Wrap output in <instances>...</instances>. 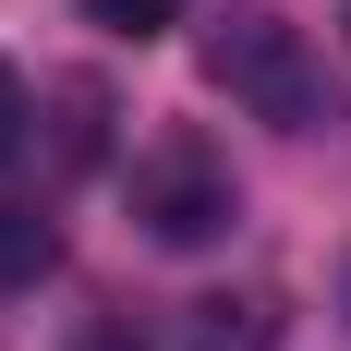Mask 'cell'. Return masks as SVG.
Listing matches in <instances>:
<instances>
[{
	"instance_id": "1",
	"label": "cell",
	"mask_w": 351,
	"mask_h": 351,
	"mask_svg": "<svg viewBox=\"0 0 351 351\" xmlns=\"http://www.w3.org/2000/svg\"><path fill=\"white\" fill-rule=\"evenodd\" d=\"M206 85L243 97L254 121H279V134H327V121H339L327 61L279 25V12H230V25H206Z\"/></svg>"
},
{
	"instance_id": "2",
	"label": "cell",
	"mask_w": 351,
	"mask_h": 351,
	"mask_svg": "<svg viewBox=\"0 0 351 351\" xmlns=\"http://www.w3.org/2000/svg\"><path fill=\"white\" fill-rule=\"evenodd\" d=\"M134 218L170 254H194V243H218V230L243 218V182H230V158H218L206 134H158L134 158Z\"/></svg>"
},
{
	"instance_id": "3",
	"label": "cell",
	"mask_w": 351,
	"mask_h": 351,
	"mask_svg": "<svg viewBox=\"0 0 351 351\" xmlns=\"http://www.w3.org/2000/svg\"><path fill=\"white\" fill-rule=\"evenodd\" d=\"M49 109H61V121H49V134H61V170H97L109 158V85L73 73V85H49Z\"/></svg>"
},
{
	"instance_id": "4",
	"label": "cell",
	"mask_w": 351,
	"mask_h": 351,
	"mask_svg": "<svg viewBox=\"0 0 351 351\" xmlns=\"http://www.w3.org/2000/svg\"><path fill=\"white\" fill-rule=\"evenodd\" d=\"M49 267H61V218H36V206L0 194V291H36Z\"/></svg>"
},
{
	"instance_id": "5",
	"label": "cell",
	"mask_w": 351,
	"mask_h": 351,
	"mask_svg": "<svg viewBox=\"0 0 351 351\" xmlns=\"http://www.w3.org/2000/svg\"><path fill=\"white\" fill-rule=\"evenodd\" d=\"M267 339H279V315H267L254 291L243 303H194V351H267Z\"/></svg>"
},
{
	"instance_id": "6",
	"label": "cell",
	"mask_w": 351,
	"mask_h": 351,
	"mask_svg": "<svg viewBox=\"0 0 351 351\" xmlns=\"http://www.w3.org/2000/svg\"><path fill=\"white\" fill-rule=\"evenodd\" d=\"M85 25H97V36H134V49H145V36H170V25H182V0H85Z\"/></svg>"
},
{
	"instance_id": "7",
	"label": "cell",
	"mask_w": 351,
	"mask_h": 351,
	"mask_svg": "<svg viewBox=\"0 0 351 351\" xmlns=\"http://www.w3.org/2000/svg\"><path fill=\"white\" fill-rule=\"evenodd\" d=\"M25 121H36V97H25V73L0 61V158H12V145H25Z\"/></svg>"
},
{
	"instance_id": "8",
	"label": "cell",
	"mask_w": 351,
	"mask_h": 351,
	"mask_svg": "<svg viewBox=\"0 0 351 351\" xmlns=\"http://www.w3.org/2000/svg\"><path fill=\"white\" fill-rule=\"evenodd\" d=\"M73 351H145V339H134V327H121V315H97V327H85V339H73Z\"/></svg>"
}]
</instances>
